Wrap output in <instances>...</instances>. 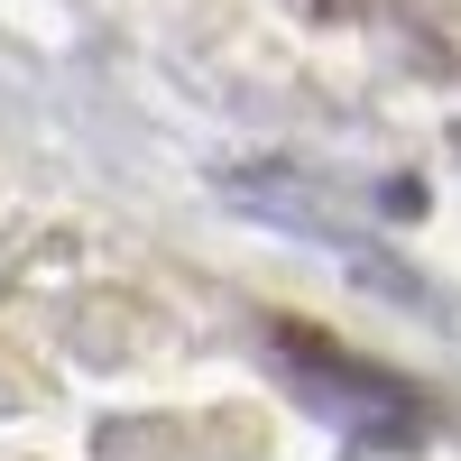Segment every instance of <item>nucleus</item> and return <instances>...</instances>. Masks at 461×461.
Returning <instances> with one entry per match:
<instances>
[{
  "instance_id": "nucleus-1",
  "label": "nucleus",
  "mask_w": 461,
  "mask_h": 461,
  "mask_svg": "<svg viewBox=\"0 0 461 461\" xmlns=\"http://www.w3.org/2000/svg\"><path fill=\"white\" fill-rule=\"evenodd\" d=\"M277 341V369L295 378V397L314 406V415H332V425H351V434H378V443H406V434H425V388L415 378H397V369H369V360H351L332 332H304V323H277L267 332Z\"/></svg>"
}]
</instances>
